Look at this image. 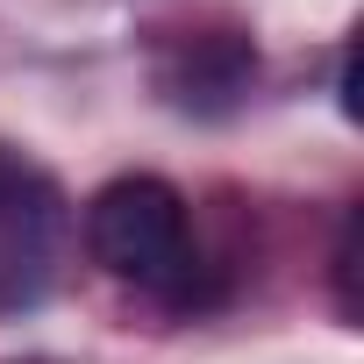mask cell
Returning a JSON list of instances; mask_svg holds the SVG:
<instances>
[{
  "label": "cell",
  "mask_w": 364,
  "mask_h": 364,
  "mask_svg": "<svg viewBox=\"0 0 364 364\" xmlns=\"http://www.w3.org/2000/svg\"><path fill=\"white\" fill-rule=\"evenodd\" d=\"M250 72H257V58H250L236 36H208V43H193L186 79H171V100H178V107L215 114V107H229V100L250 86Z\"/></svg>",
  "instance_id": "cell-3"
},
{
  "label": "cell",
  "mask_w": 364,
  "mask_h": 364,
  "mask_svg": "<svg viewBox=\"0 0 364 364\" xmlns=\"http://www.w3.org/2000/svg\"><path fill=\"white\" fill-rule=\"evenodd\" d=\"M50 229H58V200H50V186L29 171V164H15L8 150H0V300H29L36 293V279H43V257H50Z\"/></svg>",
  "instance_id": "cell-2"
},
{
  "label": "cell",
  "mask_w": 364,
  "mask_h": 364,
  "mask_svg": "<svg viewBox=\"0 0 364 364\" xmlns=\"http://www.w3.org/2000/svg\"><path fill=\"white\" fill-rule=\"evenodd\" d=\"M86 243L93 257L129 279V286H150V293H178L193 264V243H186V200L178 186L136 171V178H114V186L93 193L86 208Z\"/></svg>",
  "instance_id": "cell-1"
}]
</instances>
